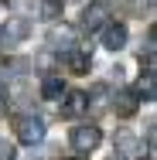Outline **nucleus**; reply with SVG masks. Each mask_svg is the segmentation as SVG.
<instances>
[{
	"instance_id": "3",
	"label": "nucleus",
	"mask_w": 157,
	"mask_h": 160,
	"mask_svg": "<svg viewBox=\"0 0 157 160\" xmlns=\"http://www.w3.org/2000/svg\"><path fill=\"white\" fill-rule=\"evenodd\" d=\"M109 17H113L109 0H89L86 10H82V28H86V31H102V28L109 24Z\"/></svg>"
},
{
	"instance_id": "8",
	"label": "nucleus",
	"mask_w": 157,
	"mask_h": 160,
	"mask_svg": "<svg viewBox=\"0 0 157 160\" xmlns=\"http://www.w3.org/2000/svg\"><path fill=\"white\" fill-rule=\"evenodd\" d=\"M65 62H68V68H72L75 75H82V72H89V65H92V58H89L86 51H79V48H72V51L65 55Z\"/></svg>"
},
{
	"instance_id": "6",
	"label": "nucleus",
	"mask_w": 157,
	"mask_h": 160,
	"mask_svg": "<svg viewBox=\"0 0 157 160\" xmlns=\"http://www.w3.org/2000/svg\"><path fill=\"white\" fill-rule=\"evenodd\" d=\"M28 34H31L28 21L14 17V21H7V24H3V31H0V44H17V41H24Z\"/></svg>"
},
{
	"instance_id": "5",
	"label": "nucleus",
	"mask_w": 157,
	"mask_h": 160,
	"mask_svg": "<svg viewBox=\"0 0 157 160\" xmlns=\"http://www.w3.org/2000/svg\"><path fill=\"white\" fill-rule=\"evenodd\" d=\"M109 106H113V112H116V116H133V112L140 109V96H137L133 89H120V92L113 96Z\"/></svg>"
},
{
	"instance_id": "14",
	"label": "nucleus",
	"mask_w": 157,
	"mask_h": 160,
	"mask_svg": "<svg viewBox=\"0 0 157 160\" xmlns=\"http://www.w3.org/2000/svg\"><path fill=\"white\" fill-rule=\"evenodd\" d=\"M0 160H14V147H10L3 136H0Z\"/></svg>"
},
{
	"instance_id": "7",
	"label": "nucleus",
	"mask_w": 157,
	"mask_h": 160,
	"mask_svg": "<svg viewBox=\"0 0 157 160\" xmlns=\"http://www.w3.org/2000/svg\"><path fill=\"white\" fill-rule=\"evenodd\" d=\"M126 38H130V34H126L123 24H113V21H109V24L102 28V48H106V51H120L126 44Z\"/></svg>"
},
{
	"instance_id": "16",
	"label": "nucleus",
	"mask_w": 157,
	"mask_h": 160,
	"mask_svg": "<svg viewBox=\"0 0 157 160\" xmlns=\"http://www.w3.org/2000/svg\"><path fill=\"white\" fill-rule=\"evenodd\" d=\"M72 160H89V157H82V153H79V157H72Z\"/></svg>"
},
{
	"instance_id": "10",
	"label": "nucleus",
	"mask_w": 157,
	"mask_h": 160,
	"mask_svg": "<svg viewBox=\"0 0 157 160\" xmlns=\"http://www.w3.org/2000/svg\"><path fill=\"white\" fill-rule=\"evenodd\" d=\"M133 92H137V96H144V99H147V102L154 99V68H147V72L140 75V85H137Z\"/></svg>"
},
{
	"instance_id": "13",
	"label": "nucleus",
	"mask_w": 157,
	"mask_h": 160,
	"mask_svg": "<svg viewBox=\"0 0 157 160\" xmlns=\"http://www.w3.org/2000/svg\"><path fill=\"white\" fill-rule=\"evenodd\" d=\"M154 41H157V38H154V31H150V34H147V44L140 48V62L147 65V68H154Z\"/></svg>"
},
{
	"instance_id": "12",
	"label": "nucleus",
	"mask_w": 157,
	"mask_h": 160,
	"mask_svg": "<svg viewBox=\"0 0 157 160\" xmlns=\"http://www.w3.org/2000/svg\"><path fill=\"white\" fill-rule=\"evenodd\" d=\"M116 147L123 150V153H140V147H137V140H133V133H116Z\"/></svg>"
},
{
	"instance_id": "4",
	"label": "nucleus",
	"mask_w": 157,
	"mask_h": 160,
	"mask_svg": "<svg viewBox=\"0 0 157 160\" xmlns=\"http://www.w3.org/2000/svg\"><path fill=\"white\" fill-rule=\"evenodd\" d=\"M89 109V96L86 92H65L62 96V116L65 119H79Z\"/></svg>"
},
{
	"instance_id": "11",
	"label": "nucleus",
	"mask_w": 157,
	"mask_h": 160,
	"mask_svg": "<svg viewBox=\"0 0 157 160\" xmlns=\"http://www.w3.org/2000/svg\"><path fill=\"white\" fill-rule=\"evenodd\" d=\"M38 14H41L44 21L58 17V14H62V0H41V3H38Z\"/></svg>"
},
{
	"instance_id": "9",
	"label": "nucleus",
	"mask_w": 157,
	"mask_h": 160,
	"mask_svg": "<svg viewBox=\"0 0 157 160\" xmlns=\"http://www.w3.org/2000/svg\"><path fill=\"white\" fill-rule=\"evenodd\" d=\"M41 96L51 99V102H55V99H62V96H65V82H62V78H55V75H48V78L41 82Z\"/></svg>"
},
{
	"instance_id": "2",
	"label": "nucleus",
	"mask_w": 157,
	"mask_h": 160,
	"mask_svg": "<svg viewBox=\"0 0 157 160\" xmlns=\"http://www.w3.org/2000/svg\"><path fill=\"white\" fill-rule=\"evenodd\" d=\"M14 129H17V140H21L24 147H38V143L44 140V133H48L44 119H41V116H34V112H28V116H17Z\"/></svg>"
},
{
	"instance_id": "1",
	"label": "nucleus",
	"mask_w": 157,
	"mask_h": 160,
	"mask_svg": "<svg viewBox=\"0 0 157 160\" xmlns=\"http://www.w3.org/2000/svg\"><path fill=\"white\" fill-rule=\"evenodd\" d=\"M68 143H72V150H75V153L89 157V153H92L96 147L102 143V129L96 126V123H82V126H75V129H72Z\"/></svg>"
},
{
	"instance_id": "15",
	"label": "nucleus",
	"mask_w": 157,
	"mask_h": 160,
	"mask_svg": "<svg viewBox=\"0 0 157 160\" xmlns=\"http://www.w3.org/2000/svg\"><path fill=\"white\" fill-rule=\"evenodd\" d=\"M150 7H154V0H137V3H133V10H137V14H144V10H150Z\"/></svg>"
}]
</instances>
